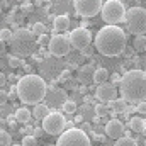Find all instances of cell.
Here are the masks:
<instances>
[{
	"label": "cell",
	"instance_id": "obj_1",
	"mask_svg": "<svg viewBox=\"0 0 146 146\" xmlns=\"http://www.w3.org/2000/svg\"><path fill=\"white\" fill-rule=\"evenodd\" d=\"M127 36L119 26H106L95 36V49L102 56H119L126 49Z\"/></svg>",
	"mask_w": 146,
	"mask_h": 146
},
{
	"label": "cell",
	"instance_id": "obj_2",
	"mask_svg": "<svg viewBox=\"0 0 146 146\" xmlns=\"http://www.w3.org/2000/svg\"><path fill=\"white\" fill-rule=\"evenodd\" d=\"M119 92L129 104L146 102V72L129 70L124 73L119 83Z\"/></svg>",
	"mask_w": 146,
	"mask_h": 146
},
{
	"label": "cell",
	"instance_id": "obj_3",
	"mask_svg": "<svg viewBox=\"0 0 146 146\" xmlns=\"http://www.w3.org/2000/svg\"><path fill=\"white\" fill-rule=\"evenodd\" d=\"M17 97L24 104H41V100L48 94V85L42 76L39 75H26L19 78V83L15 85Z\"/></svg>",
	"mask_w": 146,
	"mask_h": 146
},
{
	"label": "cell",
	"instance_id": "obj_4",
	"mask_svg": "<svg viewBox=\"0 0 146 146\" xmlns=\"http://www.w3.org/2000/svg\"><path fill=\"white\" fill-rule=\"evenodd\" d=\"M10 49L15 56H29L36 49V39L31 29H15L12 33V37L9 41Z\"/></svg>",
	"mask_w": 146,
	"mask_h": 146
},
{
	"label": "cell",
	"instance_id": "obj_5",
	"mask_svg": "<svg viewBox=\"0 0 146 146\" xmlns=\"http://www.w3.org/2000/svg\"><path fill=\"white\" fill-rule=\"evenodd\" d=\"M102 21H106L109 26H117L126 19V7L121 0H107L102 5Z\"/></svg>",
	"mask_w": 146,
	"mask_h": 146
},
{
	"label": "cell",
	"instance_id": "obj_6",
	"mask_svg": "<svg viewBox=\"0 0 146 146\" xmlns=\"http://www.w3.org/2000/svg\"><path fill=\"white\" fill-rule=\"evenodd\" d=\"M127 31L139 36L146 33V9L143 7H133L126 12V19H124Z\"/></svg>",
	"mask_w": 146,
	"mask_h": 146
},
{
	"label": "cell",
	"instance_id": "obj_7",
	"mask_svg": "<svg viewBox=\"0 0 146 146\" xmlns=\"http://www.w3.org/2000/svg\"><path fill=\"white\" fill-rule=\"evenodd\" d=\"M56 146H92L90 145V138L87 136L85 131L78 129V127H72L66 129L60 134V139Z\"/></svg>",
	"mask_w": 146,
	"mask_h": 146
},
{
	"label": "cell",
	"instance_id": "obj_8",
	"mask_svg": "<svg viewBox=\"0 0 146 146\" xmlns=\"http://www.w3.org/2000/svg\"><path fill=\"white\" fill-rule=\"evenodd\" d=\"M65 124H66V119L63 114L60 112H49L44 119H42V129L44 133L51 134V136H60L63 131H65Z\"/></svg>",
	"mask_w": 146,
	"mask_h": 146
},
{
	"label": "cell",
	"instance_id": "obj_9",
	"mask_svg": "<svg viewBox=\"0 0 146 146\" xmlns=\"http://www.w3.org/2000/svg\"><path fill=\"white\" fill-rule=\"evenodd\" d=\"M73 5H75V12L80 17L90 19L102 10L104 3L102 0H73Z\"/></svg>",
	"mask_w": 146,
	"mask_h": 146
},
{
	"label": "cell",
	"instance_id": "obj_10",
	"mask_svg": "<svg viewBox=\"0 0 146 146\" xmlns=\"http://www.w3.org/2000/svg\"><path fill=\"white\" fill-rule=\"evenodd\" d=\"M68 39H70L72 48L78 49V51H83L85 48L90 46L92 34H90V31L87 27H76V29H73L72 33H70V37Z\"/></svg>",
	"mask_w": 146,
	"mask_h": 146
},
{
	"label": "cell",
	"instance_id": "obj_11",
	"mask_svg": "<svg viewBox=\"0 0 146 146\" xmlns=\"http://www.w3.org/2000/svg\"><path fill=\"white\" fill-rule=\"evenodd\" d=\"M48 49H49V53H51L53 56L61 58V56H66V54L70 53L72 44H70V39L66 36H63V34H54V36L51 37V41H49Z\"/></svg>",
	"mask_w": 146,
	"mask_h": 146
},
{
	"label": "cell",
	"instance_id": "obj_12",
	"mask_svg": "<svg viewBox=\"0 0 146 146\" xmlns=\"http://www.w3.org/2000/svg\"><path fill=\"white\" fill-rule=\"evenodd\" d=\"M95 97H97L99 100H102V102H110V100L117 99V88H115L114 83L104 82V83L97 85V88H95Z\"/></svg>",
	"mask_w": 146,
	"mask_h": 146
},
{
	"label": "cell",
	"instance_id": "obj_13",
	"mask_svg": "<svg viewBox=\"0 0 146 146\" xmlns=\"http://www.w3.org/2000/svg\"><path fill=\"white\" fill-rule=\"evenodd\" d=\"M124 124L119 121V119H110L109 122L106 124V134L112 138V139H119L124 136Z\"/></svg>",
	"mask_w": 146,
	"mask_h": 146
},
{
	"label": "cell",
	"instance_id": "obj_14",
	"mask_svg": "<svg viewBox=\"0 0 146 146\" xmlns=\"http://www.w3.org/2000/svg\"><path fill=\"white\" fill-rule=\"evenodd\" d=\"M53 26H54V31L63 33V31H66L70 27V17L65 15V14H61V15H58V17L53 19Z\"/></svg>",
	"mask_w": 146,
	"mask_h": 146
},
{
	"label": "cell",
	"instance_id": "obj_15",
	"mask_svg": "<svg viewBox=\"0 0 146 146\" xmlns=\"http://www.w3.org/2000/svg\"><path fill=\"white\" fill-rule=\"evenodd\" d=\"M129 127H131L134 133H145L146 131V121L141 119V117H131Z\"/></svg>",
	"mask_w": 146,
	"mask_h": 146
},
{
	"label": "cell",
	"instance_id": "obj_16",
	"mask_svg": "<svg viewBox=\"0 0 146 146\" xmlns=\"http://www.w3.org/2000/svg\"><path fill=\"white\" fill-rule=\"evenodd\" d=\"M109 109L114 110V114H122L127 109V104H126L124 99H114V100L109 102Z\"/></svg>",
	"mask_w": 146,
	"mask_h": 146
},
{
	"label": "cell",
	"instance_id": "obj_17",
	"mask_svg": "<svg viewBox=\"0 0 146 146\" xmlns=\"http://www.w3.org/2000/svg\"><path fill=\"white\" fill-rule=\"evenodd\" d=\"M31 115H33V112L29 109H26V107H21V109L15 110V121L17 122H22V124H26V122H29L31 121Z\"/></svg>",
	"mask_w": 146,
	"mask_h": 146
},
{
	"label": "cell",
	"instance_id": "obj_18",
	"mask_svg": "<svg viewBox=\"0 0 146 146\" xmlns=\"http://www.w3.org/2000/svg\"><path fill=\"white\" fill-rule=\"evenodd\" d=\"M49 112H51V110H49V107H48L46 104H36V106H34V110H33V115L36 117L37 121H42Z\"/></svg>",
	"mask_w": 146,
	"mask_h": 146
},
{
	"label": "cell",
	"instance_id": "obj_19",
	"mask_svg": "<svg viewBox=\"0 0 146 146\" xmlns=\"http://www.w3.org/2000/svg\"><path fill=\"white\" fill-rule=\"evenodd\" d=\"M97 85H100V83H104V82H107L109 80V72L106 70V68H97L95 72H94V78H92Z\"/></svg>",
	"mask_w": 146,
	"mask_h": 146
},
{
	"label": "cell",
	"instance_id": "obj_20",
	"mask_svg": "<svg viewBox=\"0 0 146 146\" xmlns=\"http://www.w3.org/2000/svg\"><path fill=\"white\" fill-rule=\"evenodd\" d=\"M54 97H53V100H51V104L53 106H58V104H65V100H66V92L65 90H60V88H54L53 92H51Z\"/></svg>",
	"mask_w": 146,
	"mask_h": 146
},
{
	"label": "cell",
	"instance_id": "obj_21",
	"mask_svg": "<svg viewBox=\"0 0 146 146\" xmlns=\"http://www.w3.org/2000/svg\"><path fill=\"white\" fill-rule=\"evenodd\" d=\"M94 72H95V68H94L92 65L82 66V68H80V80H83V82H85V78H87V80H88V78L92 80V78H94Z\"/></svg>",
	"mask_w": 146,
	"mask_h": 146
},
{
	"label": "cell",
	"instance_id": "obj_22",
	"mask_svg": "<svg viewBox=\"0 0 146 146\" xmlns=\"http://www.w3.org/2000/svg\"><path fill=\"white\" fill-rule=\"evenodd\" d=\"M133 46H134V49H136V51H145V49H146V36H145V34H139V36L134 37Z\"/></svg>",
	"mask_w": 146,
	"mask_h": 146
},
{
	"label": "cell",
	"instance_id": "obj_23",
	"mask_svg": "<svg viewBox=\"0 0 146 146\" xmlns=\"http://www.w3.org/2000/svg\"><path fill=\"white\" fill-rule=\"evenodd\" d=\"M114 146H138V143H136L133 138H129V136H122V138H119V139L115 141Z\"/></svg>",
	"mask_w": 146,
	"mask_h": 146
},
{
	"label": "cell",
	"instance_id": "obj_24",
	"mask_svg": "<svg viewBox=\"0 0 146 146\" xmlns=\"http://www.w3.org/2000/svg\"><path fill=\"white\" fill-rule=\"evenodd\" d=\"M61 107H63L65 114H75L76 112V104H75V100H70V99H66Z\"/></svg>",
	"mask_w": 146,
	"mask_h": 146
},
{
	"label": "cell",
	"instance_id": "obj_25",
	"mask_svg": "<svg viewBox=\"0 0 146 146\" xmlns=\"http://www.w3.org/2000/svg\"><path fill=\"white\" fill-rule=\"evenodd\" d=\"M22 65H24V60H21V56H15V54L9 56V66L10 68H19Z\"/></svg>",
	"mask_w": 146,
	"mask_h": 146
},
{
	"label": "cell",
	"instance_id": "obj_26",
	"mask_svg": "<svg viewBox=\"0 0 146 146\" xmlns=\"http://www.w3.org/2000/svg\"><path fill=\"white\" fill-rule=\"evenodd\" d=\"M0 146H12V136L7 131H0Z\"/></svg>",
	"mask_w": 146,
	"mask_h": 146
},
{
	"label": "cell",
	"instance_id": "obj_27",
	"mask_svg": "<svg viewBox=\"0 0 146 146\" xmlns=\"http://www.w3.org/2000/svg\"><path fill=\"white\" fill-rule=\"evenodd\" d=\"M31 31H33V34H34V36H41V34H44V33H46V26H44L42 22H36V24H33Z\"/></svg>",
	"mask_w": 146,
	"mask_h": 146
},
{
	"label": "cell",
	"instance_id": "obj_28",
	"mask_svg": "<svg viewBox=\"0 0 146 146\" xmlns=\"http://www.w3.org/2000/svg\"><path fill=\"white\" fill-rule=\"evenodd\" d=\"M22 146H37V138H34L33 134H26L22 138Z\"/></svg>",
	"mask_w": 146,
	"mask_h": 146
},
{
	"label": "cell",
	"instance_id": "obj_29",
	"mask_svg": "<svg viewBox=\"0 0 146 146\" xmlns=\"http://www.w3.org/2000/svg\"><path fill=\"white\" fill-rule=\"evenodd\" d=\"M49 41H51V37L48 36V34H46V33H44V34H41V36H37V44H39V46H49Z\"/></svg>",
	"mask_w": 146,
	"mask_h": 146
},
{
	"label": "cell",
	"instance_id": "obj_30",
	"mask_svg": "<svg viewBox=\"0 0 146 146\" xmlns=\"http://www.w3.org/2000/svg\"><path fill=\"white\" fill-rule=\"evenodd\" d=\"M107 110H109V107H106V106H102V104L95 106V114H97L99 117H104V115H107Z\"/></svg>",
	"mask_w": 146,
	"mask_h": 146
},
{
	"label": "cell",
	"instance_id": "obj_31",
	"mask_svg": "<svg viewBox=\"0 0 146 146\" xmlns=\"http://www.w3.org/2000/svg\"><path fill=\"white\" fill-rule=\"evenodd\" d=\"M10 37H12V31H10V29H2V31H0V39H2V41L7 42V41H10Z\"/></svg>",
	"mask_w": 146,
	"mask_h": 146
},
{
	"label": "cell",
	"instance_id": "obj_32",
	"mask_svg": "<svg viewBox=\"0 0 146 146\" xmlns=\"http://www.w3.org/2000/svg\"><path fill=\"white\" fill-rule=\"evenodd\" d=\"M21 9H22V12L29 14V12H33V10H34V5H33L31 2H24V3L21 5Z\"/></svg>",
	"mask_w": 146,
	"mask_h": 146
},
{
	"label": "cell",
	"instance_id": "obj_33",
	"mask_svg": "<svg viewBox=\"0 0 146 146\" xmlns=\"http://www.w3.org/2000/svg\"><path fill=\"white\" fill-rule=\"evenodd\" d=\"M9 99H10V97H9V94H7L5 90H0V106H5Z\"/></svg>",
	"mask_w": 146,
	"mask_h": 146
},
{
	"label": "cell",
	"instance_id": "obj_34",
	"mask_svg": "<svg viewBox=\"0 0 146 146\" xmlns=\"http://www.w3.org/2000/svg\"><path fill=\"white\" fill-rule=\"evenodd\" d=\"M138 107H136V110L143 115V114H146V102H139V104H136Z\"/></svg>",
	"mask_w": 146,
	"mask_h": 146
},
{
	"label": "cell",
	"instance_id": "obj_35",
	"mask_svg": "<svg viewBox=\"0 0 146 146\" xmlns=\"http://www.w3.org/2000/svg\"><path fill=\"white\" fill-rule=\"evenodd\" d=\"M121 78H122V76H119L117 73H112V76H110L112 82H110V83H114V85H115V83H121Z\"/></svg>",
	"mask_w": 146,
	"mask_h": 146
},
{
	"label": "cell",
	"instance_id": "obj_36",
	"mask_svg": "<svg viewBox=\"0 0 146 146\" xmlns=\"http://www.w3.org/2000/svg\"><path fill=\"white\" fill-rule=\"evenodd\" d=\"M42 134H44V129H42V127H36V129H34V134H33V136H34V138H41Z\"/></svg>",
	"mask_w": 146,
	"mask_h": 146
},
{
	"label": "cell",
	"instance_id": "obj_37",
	"mask_svg": "<svg viewBox=\"0 0 146 146\" xmlns=\"http://www.w3.org/2000/svg\"><path fill=\"white\" fill-rule=\"evenodd\" d=\"M5 49H7V44H5V41H2V39H0V54H3V53H5Z\"/></svg>",
	"mask_w": 146,
	"mask_h": 146
},
{
	"label": "cell",
	"instance_id": "obj_38",
	"mask_svg": "<svg viewBox=\"0 0 146 146\" xmlns=\"http://www.w3.org/2000/svg\"><path fill=\"white\" fill-rule=\"evenodd\" d=\"M5 82H7L5 73H0V87H3V85H5Z\"/></svg>",
	"mask_w": 146,
	"mask_h": 146
},
{
	"label": "cell",
	"instance_id": "obj_39",
	"mask_svg": "<svg viewBox=\"0 0 146 146\" xmlns=\"http://www.w3.org/2000/svg\"><path fill=\"white\" fill-rule=\"evenodd\" d=\"M5 127H7V121L0 119V131H5Z\"/></svg>",
	"mask_w": 146,
	"mask_h": 146
},
{
	"label": "cell",
	"instance_id": "obj_40",
	"mask_svg": "<svg viewBox=\"0 0 146 146\" xmlns=\"http://www.w3.org/2000/svg\"><path fill=\"white\" fill-rule=\"evenodd\" d=\"M68 78H70V72H68V70H65V72H63V75H61V78H60V80H68Z\"/></svg>",
	"mask_w": 146,
	"mask_h": 146
},
{
	"label": "cell",
	"instance_id": "obj_41",
	"mask_svg": "<svg viewBox=\"0 0 146 146\" xmlns=\"http://www.w3.org/2000/svg\"><path fill=\"white\" fill-rule=\"evenodd\" d=\"M5 2H7V0H0V5H3V3H5Z\"/></svg>",
	"mask_w": 146,
	"mask_h": 146
},
{
	"label": "cell",
	"instance_id": "obj_42",
	"mask_svg": "<svg viewBox=\"0 0 146 146\" xmlns=\"http://www.w3.org/2000/svg\"><path fill=\"white\" fill-rule=\"evenodd\" d=\"M41 2H51V0H41Z\"/></svg>",
	"mask_w": 146,
	"mask_h": 146
},
{
	"label": "cell",
	"instance_id": "obj_43",
	"mask_svg": "<svg viewBox=\"0 0 146 146\" xmlns=\"http://www.w3.org/2000/svg\"><path fill=\"white\" fill-rule=\"evenodd\" d=\"M12 146H22V145H12Z\"/></svg>",
	"mask_w": 146,
	"mask_h": 146
},
{
	"label": "cell",
	"instance_id": "obj_44",
	"mask_svg": "<svg viewBox=\"0 0 146 146\" xmlns=\"http://www.w3.org/2000/svg\"><path fill=\"white\" fill-rule=\"evenodd\" d=\"M0 14H2V7H0Z\"/></svg>",
	"mask_w": 146,
	"mask_h": 146
},
{
	"label": "cell",
	"instance_id": "obj_45",
	"mask_svg": "<svg viewBox=\"0 0 146 146\" xmlns=\"http://www.w3.org/2000/svg\"><path fill=\"white\" fill-rule=\"evenodd\" d=\"M49 146H56V145H49Z\"/></svg>",
	"mask_w": 146,
	"mask_h": 146
}]
</instances>
